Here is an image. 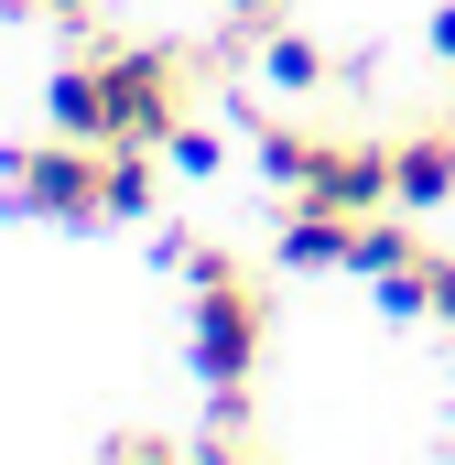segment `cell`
Segmentation results:
<instances>
[{"label": "cell", "mask_w": 455, "mask_h": 465, "mask_svg": "<svg viewBox=\"0 0 455 465\" xmlns=\"http://www.w3.org/2000/svg\"><path fill=\"white\" fill-rule=\"evenodd\" d=\"M44 119L76 130V141H174L185 130V54L163 44H87L76 65H55Z\"/></svg>", "instance_id": "6da1fadb"}, {"label": "cell", "mask_w": 455, "mask_h": 465, "mask_svg": "<svg viewBox=\"0 0 455 465\" xmlns=\"http://www.w3.org/2000/svg\"><path fill=\"white\" fill-rule=\"evenodd\" d=\"M174 271H185V357H196V379L207 390H249L260 357H271V292H260V271L238 249H217V238H185Z\"/></svg>", "instance_id": "7a4b0ae2"}, {"label": "cell", "mask_w": 455, "mask_h": 465, "mask_svg": "<svg viewBox=\"0 0 455 465\" xmlns=\"http://www.w3.org/2000/svg\"><path fill=\"white\" fill-rule=\"evenodd\" d=\"M260 173L282 195H315L347 217H379L390 206V141H347V130H304V119H260Z\"/></svg>", "instance_id": "3957f363"}, {"label": "cell", "mask_w": 455, "mask_h": 465, "mask_svg": "<svg viewBox=\"0 0 455 465\" xmlns=\"http://www.w3.org/2000/svg\"><path fill=\"white\" fill-rule=\"evenodd\" d=\"M0 206L33 228H109V141L44 130V141L0 152Z\"/></svg>", "instance_id": "277c9868"}, {"label": "cell", "mask_w": 455, "mask_h": 465, "mask_svg": "<svg viewBox=\"0 0 455 465\" xmlns=\"http://www.w3.org/2000/svg\"><path fill=\"white\" fill-rule=\"evenodd\" d=\"M445 195H455V109L390 141V206H401V217H434Z\"/></svg>", "instance_id": "5b68a950"}, {"label": "cell", "mask_w": 455, "mask_h": 465, "mask_svg": "<svg viewBox=\"0 0 455 465\" xmlns=\"http://www.w3.org/2000/svg\"><path fill=\"white\" fill-rule=\"evenodd\" d=\"M379 303H390L401 325H445V336H455V249L412 238V249L379 271Z\"/></svg>", "instance_id": "8992f818"}, {"label": "cell", "mask_w": 455, "mask_h": 465, "mask_svg": "<svg viewBox=\"0 0 455 465\" xmlns=\"http://www.w3.org/2000/svg\"><path fill=\"white\" fill-rule=\"evenodd\" d=\"M358 228L369 217H347V206H315V195H293V217H282V271H358Z\"/></svg>", "instance_id": "52a82bcc"}, {"label": "cell", "mask_w": 455, "mask_h": 465, "mask_svg": "<svg viewBox=\"0 0 455 465\" xmlns=\"http://www.w3.org/2000/svg\"><path fill=\"white\" fill-rule=\"evenodd\" d=\"M249 54H260V76H271V87H282V98H315V87H337V76H347L337 54H326V44H315V33H293V22H271V33H260V44H249Z\"/></svg>", "instance_id": "ba28073f"}, {"label": "cell", "mask_w": 455, "mask_h": 465, "mask_svg": "<svg viewBox=\"0 0 455 465\" xmlns=\"http://www.w3.org/2000/svg\"><path fill=\"white\" fill-rule=\"evenodd\" d=\"M98 455H119V465H163V455H185V444H174L163 422H119V433L98 444Z\"/></svg>", "instance_id": "9c48e42d"}, {"label": "cell", "mask_w": 455, "mask_h": 465, "mask_svg": "<svg viewBox=\"0 0 455 465\" xmlns=\"http://www.w3.org/2000/svg\"><path fill=\"white\" fill-rule=\"evenodd\" d=\"M163 163H174V173H217V163H228V141H217V130H196V119H185V130L163 141Z\"/></svg>", "instance_id": "30bf717a"}, {"label": "cell", "mask_w": 455, "mask_h": 465, "mask_svg": "<svg viewBox=\"0 0 455 465\" xmlns=\"http://www.w3.org/2000/svg\"><path fill=\"white\" fill-rule=\"evenodd\" d=\"M0 11H22V22H87V0H0Z\"/></svg>", "instance_id": "8fae6325"}, {"label": "cell", "mask_w": 455, "mask_h": 465, "mask_svg": "<svg viewBox=\"0 0 455 465\" xmlns=\"http://www.w3.org/2000/svg\"><path fill=\"white\" fill-rule=\"evenodd\" d=\"M434 54H445V65H455V0H445V11H434Z\"/></svg>", "instance_id": "7c38bea8"}]
</instances>
